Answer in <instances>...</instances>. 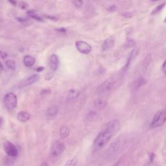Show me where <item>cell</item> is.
Returning a JSON list of instances; mask_svg holds the SVG:
<instances>
[{
    "instance_id": "8992f818",
    "label": "cell",
    "mask_w": 166,
    "mask_h": 166,
    "mask_svg": "<svg viewBox=\"0 0 166 166\" xmlns=\"http://www.w3.org/2000/svg\"><path fill=\"white\" fill-rule=\"evenodd\" d=\"M3 149L9 157L16 158L18 156V149L16 146L11 141H6L3 143Z\"/></svg>"
},
{
    "instance_id": "d6a6232c",
    "label": "cell",
    "mask_w": 166,
    "mask_h": 166,
    "mask_svg": "<svg viewBox=\"0 0 166 166\" xmlns=\"http://www.w3.org/2000/svg\"><path fill=\"white\" fill-rule=\"evenodd\" d=\"M40 166H49V165H48V163L46 162H42V163H41Z\"/></svg>"
},
{
    "instance_id": "4dcf8cb0",
    "label": "cell",
    "mask_w": 166,
    "mask_h": 166,
    "mask_svg": "<svg viewBox=\"0 0 166 166\" xmlns=\"http://www.w3.org/2000/svg\"><path fill=\"white\" fill-rule=\"evenodd\" d=\"M3 124H4V119L2 117L0 116V128L3 125Z\"/></svg>"
},
{
    "instance_id": "f1b7e54d",
    "label": "cell",
    "mask_w": 166,
    "mask_h": 166,
    "mask_svg": "<svg viewBox=\"0 0 166 166\" xmlns=\"http://www.w3.org/2000/svg\"><path fill=\"white\" fill-rule=\"evenodd\" d=\"M162 70H163V72H164L165 74H166V59H165V60L163 63V65H162Z\"/></svg>"
},
{
    "instance_id": "7c38bea8",
    "label": "cell",
    "mask_w": 166,
    "mask_h": 166,
    "mask_svg": "<svg viewBox=\"0 0 166 166\" xmlns=\"http://www.w3.org/2000/svg\"><path fill=\"white\" fill-rule=\"evenodd\" d=\"M17 119H18V121L25 123L31 119V115L25 111H21L17 115Z\"/></svg>"
},
{
    "instance_id": "52a82bcc",
    "label": "cell",
    "mask_w": 166,
    "mask_h": 166,
    "mask_svg": "<svg viewBox=\"0 0 166 166\" xmlns=\"http://www.w3.org/2000/svg\"><path fill=\"white\" fill-rule=\"evenodd\" d=\"M122 147V140L121 139H117L112 142L108 149V156H114L118 153Z\"/></svg>"
},
{
    "instance_id": "3957f363",
    "label": "cell",
    "mask_w": 166,
    "mask_h": 166,
    "mask_svg": "<svg viewBox=\"0 0 166 166\" xmlns=\"http://www.w3.org/2000/svg\"><path fill=\"white\" fill-rule=\"evenodd\" d=\"M3 104L7 109L13 110L15 108L18 104V99L16 94L13 92L6 94L3 98Z\"/></svg>"
},
{
    "instance_id": "cb8c5ba5",
    "label": "cell",
    "mask_w": 166,
    "mask_h": 166,
    "mask_svg": "<svg viewBox=\"0 0 166 166\" xmlns=\"http://www.w3.org/2000/svg\"><path fill=\"white\" fill-rule=\"evenodd\" d=\"M27 14L29 15V16L31 17V18H33L34 19H36L37 21H42V19L40 16H38L36 15V14L35 13H34V12H32V11H28L27 12Z\"/></svg>"
},
{
    "instance_id": "ac0fdd59",
    "label": "cell",
    "mask_w": 166,
    "mask_h": 166,
    "mask_svg": "<svg viewBox=\"0 0 166 166\" xmlns=\"http://www.w3.org/2000/svg\"><path fill=\"white\" fill-rule=\"evenodd\" d=\"M70 129L68 128V127L66 126L62 127L60 130V135L61 138L64 140V139L68 138L70 135Z\"/></svg>"
},
{
    "instance_id": "f546056e",
    "label": "cell",
    "mask_w": 166,
    "mask_h": 166,
    "mask_svg": "<svg viewBox=\"0 0 166 166\" xmlns=\"http://www.w3.org/2000/svg\"><path fill=\"white\" fill-rule=\"evenodd\" d=\"M53 73H49V74H48L47 75H46V78L49 77L48 80H50L51 79V78L53 77Z\"/></svg>"
},
{
    "instance_id": "4fadbf2b",
    "label": "cell",
    "mask_w": 166,
    "mask_h": 166,
    "mask_svg": "<svg viewBox=\"0 0 166 166\" xmlns=\"http://www.w3.org/2000/svg\"><path fill=\"white\" fill-rule=\"evenodd\" d=\"M58 111H59V108L58 106L56 105L51 106L49 107L47 111H46V116L49 118H52V117H55L58 114Z\"/></svg>"
},
{
    "instance_id": "7a4b0ae2",
    "label": "cell",
    "mask_w": 166,
    "mask_h": 166,
    "mask_svg": "<svg viewBox=\"0 0 166 166\" xmlns=\"http://www.w3.org/2000/svg\"><path fill=\"white\" fill-rule=\"evenodd\" d=\"M117 80L114 77H110L107 79L102 83L97 88V92L99 94H104V93L110 91L116 86Z\"/></svg>"
},
{
    "instance_id": "277c9868",
    "label": "cell",
    "mask_w": 166,
    "mask_h": 166,
    "mask_svg": "<svg viewBox=\"0 0 166 166\" xmlns=\"http://www.w3.org/2000/svg\"><path fill=\"white\" fill-rule=\"evenodd\" d=\"M66 149L65 143L62 141H57L53 144L50 149V155L53 158H57L64 153Z\"/></svg>"
},
{
    "instance_id": "603a6c76",
    "label": "cell",
    "mask_w": 166,
    "mask_h": 166,
    "mask_svg": "<svg viewBox=\"0 0 166 166\" xmlns=\"http://www.w3.org/2000/svg\"><path fill=\"white\" fill-rule=\"evenodd\" d=\"M145 79L143 77H140L138 79L136 80L135 84H134V86H135L136 88H139L141 87V86H143L145 84Z\"/></svg>"
},
{
    "instance_id": "484cf974",
    "label": "cell",
    "mask_w": 166,
    "mask_h": 166,
    "mask_svg": "<svg viewBox=\"0 0 166 166\" xmlns=\"http://www.w3.org/2000/svg\"><path fill=\"white\" fill-rule=\"evenodd\" d=\"M74 5L77 8H80L83 5L82 0H74Z\"/></svg>"
},
{
    "instance_id": "9c48e42d",
    "label": "cell",
    "mask_w": 166,
    "mask_h": 166,
    "mask_svg": "<svg viewBox=\"0 0 166 166\" xmlns=\"http://www.w3.org/2000/svg\"><path fill=\"white\" fill-rule=\"evenodd\" d=\"M40 79V77L37 74H33L27 77H26L25 79H24L22 81L20 82L19 84V88H23L26 87L27 86H30V85L34 84L38 81V80Z\"/></svg>"
},
{
    "instance_id": "5b68a950",
    "label": "cell",
    "mask_w": 166,
    "mask_h": 166,
    "mask_svg": "<svg viewBox=\"0 0 166 166\" xmlns=\"http://www.w3.org/2000/svg\"><path fill=\"white\" fill-rule=\"evenodd\" d=\"M166 122V109L159 111L154 116L151 122V127L153 128H157L164 124Z\"/></svg>"
},
{
    "instance_id": "9a60e30c",
    "label": "cell",
    "mask_w": 166,
    "mask_h": 166,
    "mask_svg": "<svg viewBox=\"0 0 166 166\" xmlns=\"http://www.w3.org/2000/svg\"><path fill=\"white\" fill-rule=\"evenodd\" d=\"M35 58L32 56L26 55L23 58V64L26 67H31L35 64Z\"/></svg>"
},
{
    "instance_id": "4316f807",
    "label": "cell",
    "mask_w": 166,
    "mask_h": 166,
    "mask_svg": "<svg viewBox=\"0 0 166 166\" xmlns=\"http://www.w3.org/2000/svg\"><path fill=\"white\" fill-rule=\"evenodd\" d=\"M121 15L126 18H131L133 16V14L131 13H123L121 14Z\"/></svg>"
},
{
    "instance_id": "836d02e7",
    "label": "cell",
    "mask_w": 166,
    "mask_h": 166,
    "mask_svg": "<svg viewBox=\"0 0 166 166\" xmlns=\"http://www.w3.org/2000/svg\"><path fill=\"white\" fill-rule=\"evenodd\" d=\"M9 1L11 2V3H12V4H13L14 5H16V1L15 0H9Z\"/></svg>"
},
{
    "instance_id": "6da1fadb",
    "label": "cell",
    "mask_w": 166,
    "mask_h": 166,
    "mask_svg": "<svg viewBox=\"0 0 166 166\" xmlns=\"http://www.w3.org/2000/svg\"><path fill=\"white\" fill-rule=\"evenodd\" d=\"M120 129V123L118 119H113L106 124L104 129L100 132L95 138L93 143V149L98 151L105 147L109 141Z\"/></svg>"
},
{
    "instance_id": "30bf717a",
    "label": "cell",
    "mask_w": 166,
    "mask_h": 166,
    "mask_svg": "<svg viewBox=\"0 0 166 166\" xmlns=\"http://www.w3.org/2000/svg\"><path fill=\"white\" fill-rule=\"evenodd\" d=\"M115 44V39L112 36L107 38L103 42L102 44V50L103 51H106L112 48Z\"/></svg>"
},
{
    "instance_id": "ba28073f",
    "label": "cell",
    "mask_w": 166,
    "mask_h": 166,
    "mask_svg": "<svg viewBox=\"0 0 166 166\" xmlns=\"http://www.w3.org/2000/svg\"><path fill=\"white\" fill-rule=\"evenodd\" d=\"M77 50L82 54L87 55L91 52L92 47L89 44L84 41H77L75 42Z\"/></svg>"
},
{
    "instance_id": "d6986e66",
    "label": "cell",
    "mask_w": 166,
    "mask_h": 166,
    "mask_svg": "<svg viewBox=\"0 0 166 166\" xmlns=\"http://www.w3.org/2000/svg\"><path fill=\"white\" fill-rule=\"evenodd\" d=\"M151 60H152V55L151 54H148L147 55V57L145 58V59L143 60V66L144 70H146L147 69V68L149 66V65L151 62Z\"/></svg>"
},
{
    "instance_id": "d590c367",
    "label": "cell",
    "mask_w": 166,
    "mask_h": 166,
    "mask_svg": "<svg viewBox=\"0 0 166 166\" xmlns=\"http://www.w3.org/2000/svg\"><path fill=\"white\" fill-rule=\"evenodd\" d=\"M164 22H165V23L166 22V18H165V20H164Z\"/></svg>"
},
{
    "instance_id": "1f68e13d",
    "label": "cell",
    "mask_w": 166,
    "mask_h": 166,
    "mask_svg": "<svg viewBox=\"0 0 166 166\" xmlns=\"http://www.w3.org/2000/svg\"><path fill=\"white\" fill-rule=\"evenodd\" d=\"M116 6H114V5L110 7L109 9H108V11H116Z\"/></svg>"
},
{
    "instance_id": "ffe728a7",
    "label": "cell",
    "mask_w": 166,
    "mask_h": 166,
    "mask_svg": "<svg viewBox=\"0 0 166 166\" xmlns=\"http://www.w3.org/2000/svg\"><path fill=\"white\" fill-rule=\"evenodd\" d=\"M165 5H166V3H163L162 4L159 5H158L157 7H156V8H155L153 10L151 14H152V15H155V14L159 13L163 9V8H164Z\"/></svg>"
},
{
    "instance_id": "8d00e7d4",
    "label": "cell",
    "mask_w": 166,
    "mask_h": 166,
    "mask_svg": "<svg viewBox=\"0 0 166 166\" xmlns=\"http://www.w3.org/2000/svg\"><path fill=\"white\" fill-rule=\"evenodd\" d=\"M153 1H157V0H153Z\"/></svg>"
},
{
    "instance_id": "83f0119b",
    "label": "cell",
    "mask_w": 166,
    "mask_h": 166,
    "mask_svg": "<svg viewBox=\"0 0 166 166\" xmlns=\"http://www.w3.org/2000/svg\"><path fill=\"white\" fill-rule=\"evenodd\" d=\"M19 7H20L21 9H25L27 7H28V5L25 3H24V2H21V3H19Z\"/></svg>"
},
{
    "instance_id": "5bb4252c",
    "label": "cell",
    "mask_w": 166,
    "mask_h": 166,
    "mask_svg": "<svg viewBox=\"0 0 166 166\" xmlns=\"http://www.w3.org/2000/svg\"><path fill=\"white\" fill-rule=\"evenodd\" d=\"M80 95V92L76 89H71L68 93V101H74Z\"/></svg>"
},
{
    "instance_id": "e575fe53",
    "label": "cell",
    "mask_w": 166,
    "mask_h": 166,
    "mask_svg": "<svg viewBox=\"0 0 166 166\" xmlns=\"http://www.w3.org/2000/svg\"><path fill=\"white\" fill-rule=\"evenodd\" d=\"M58 31H62V32H66V29L64 28H60V29H57Z\"/></svg>"
},
{
    "instance_id": "7402d4cb",
    "label": "cell",
    "mask_w": 166,
    "mask_h": 166,
    "mask_svg": "<svg viewBox=\"0 0 166 166\" xmlns=\"http://www.w3.org/2000/svg\"><path fill=\"white\" fill-rule=\"evenodd\" d=\"M78 163V159L76 157L72 158L68 160L66 163H65L64 166H77Z\"/></svg>"
},
{
    "instance_id": "e0dca14e",
    "label": "cell",
    "mask_w": 166,
    "mask_h": 166,
    "mask_svg": "<svg viewBox=\"0 0 166 166\" xmlns=\"http://www.w3.org/2000/svg\"><path fill=\"white\" fill-rule=\"evenodd\" d=\"M138 48H136L133 50V51H131L130 55H129V57L128 58V60H127V62L126 64V66H125V69L127 70L129 66V65H130L131 61L133 60L134 58L136 57V55H138Z\"/></svg>"
},
{
    "instance_id": "d4e9b609",
    "label": "cell",
    "mask_w": 166,
    "mask_h": 166,
    "mask_svg": "<svg viewBox=\"0 0 166 166\" xmlns=\"http://www.w3.org/2000/svg\"><path fill=\"white\" fill-rule=\"evenodd\" d=\"M135 45H136V43L133 40H129L127 41L125 44V48H131L134 47Z\"/></svg>"
},
{
    "instance_id": "2e32d148",
    "label": "cell",
    "mask_w": 166,
    "mask_h": 166,
    "mask_svg": "<svg viewBox=\"0 0 166 166\" xmlns=\"http://www.w3.org/2000/svg\"><path fill=\"white\" fill-rule=\"evenodd\" d=\"M107 104V102L103 99H97L94 101V106L95 108L99 110L103 109L106 107Z\"/></svg>"
},
{
    "instance_id": "44dd1931",
    "label": "cell",
    "mask_w": 166,
    "mask_h": 166,
    "mask_svg": "<svg viewBox=\"0 0 166 166\" xmlns=\"http://www.w3.org/2000/svg\"><path fill=\"white\" fill-rule=\"evenodd\" d=\"M6 66L10 70L14 71L16 69V64L15 61L13 60H8L6 62Z\"/></svg>"
},
{
    "instance_id": "8fae6325",
    "label": "cell",
    "mask_w": 166,
    "mask_h": 166,
    "mask_svg": "<svg viewBox=\"0 0 166 166\" xmlns=\"http://www.w3.org/2000/svg\"><path fill=\"white\" fill-rule=\"evenodd\" d=\"M49 62H50V66L51 70L53 71L57 70L58 65H59V60H58V56L55 54L51 55L50 58Z\"/></svg>"
}]
</instances>
